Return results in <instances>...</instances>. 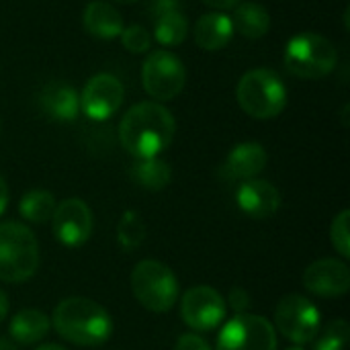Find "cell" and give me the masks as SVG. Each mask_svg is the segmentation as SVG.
Masks as SVG:
<instances>
[{"label":"cell","instance_id":"cell-31","mask_svg":"<svg viewBox=\"0 0 350 350\" xmlns=\"http://www.w3.org/2000/svg\"><path fill=\"white\" fill-rule=\"evenodd\" d=\"M207 6H211V8H217V10H228V8H234V6H238L242 0H203Z\"/></svg>","mask_w":350,"mask_h":350},{"label":"cell","instance_id":"cell-22","mask_svg":"<svg viewBox=\"0 0 350 350\" xmlns=\"http://www.w3.org/2000/svg\"><path fill=\"white\" fill-rule=\"evenodd\" d=\"M55 197L45 189L27 191L18 201V213L29 224H47L55 211Z\"/></svg>","mask_w":350,"mask_h":350},{"label":"cell","instance_id":"cell-4","mask_svg":"<svg viewBox=\"0 0 350 350\" xmlns=\"http://www.w3.org/2000/svg\"><path fill=\"white\" fill-rule=\"evenodd\" d=\"M242 111L254 119H273L287 105V86L275 70L256 68L246 72L236 88Z\"/></svg>","mask_w":350,"mask_h":350},{"label":"cell","instance_id":"cell-33","mask_svg":"<svg viewBox=\"0 0 350 350\" xmlns=\"http://www.w3.org/2000/svg\"><path fill=\"white\" fill-rule=\"evenodd\" d=\"M6 316H8V297L2 291V287H0V324L6 320Z\"/></svg>","mask_w":350,"mask_h":350},{"label":"cell","instance_id":"cell-16","mask_svg":"<svg viewBox=\"0 0 350 350\" xmlns=\"http://www.w3.org/2000/svg\"><path fill=\"white\" fill-rule=\"evenodd\" d=\"M39 105L47 119L70 123L80 113V94L66 82L53 80L43 86L39 92Z\"/></svg>","mask_w":350,"mask_h":350},{"label":"cell","instance_id":"cell-5","mask_svg":"<svg viewBox=\"0 0 350 350\" xmlns=\"http://www.w3.org/2000/svg\"><path fill=\"white\" fill-rule=\"evenodd\" d=\"M131 293L148 312L166 314L178 299V279L168 265L148 258L133 267Z\"/></svg>","mask_w":350,"mask_h":350},{"label":"cell","instance_id":"cell-25","mask_svg":"<svg viewBox=\"0 0 350 350\" xmlns=\"http://www.w3.org/2000/svg\"><path fill=\"white\" fill-rule=\"evenodd\" d=\"M350 326L347 320H332L320 336L314 338L312 350H345L349 342Z\"/></svg>","mask_w":350,"mask_h":350},{"label":"cell","instance_id":"cell-13","mask_svg":"<svg viewBox=\"0 0 350 350\" xmlns=\"http://www.w3.org/2000/svg\"><path fill=\"white\" fill-rule=\"evenodd\" d=\"M304 287L318 297H342L350 289L349 267L336 258H320L306 269Z\"/></svg>","mask_w":350,"mask_h":350},{"label":"cell","instance_id":"cell-32","mask_svg":"<svg viewBox=\"0 0 350 350\" xmlns=\"http://www.w3.org/2000/svg\"><path fill=\"white\" fill-rule=\"evenodd\" d=\"M6 207H8V187H6V180L0 176V215L4 213Z\"/></svg>","mask_w":350,"mask_h":350},{"label":"cell","instance_id":"cell-21","mask_svg":"<svg viewBox=\"0 0 350 350\" xmlns=\"http://www.w3.org/2000/svg\"><path fill=\"white\" fill-rule=\"evenodd\" d=\"M131 180L144 191H162L172 180V168L168 162L156 158H135L129 168Z\"/></svg>","mask_w":350,"mask_h":350},{"label":"cell","instance_id":"cell-3","mask_svg":"<svg viewBox=\"0 0 350 350\" xmlns=\"http://www.w3.org/2000/svg\"><path fill=\"white\" fill-rule=\"evenodd\" d=\"M39 269V242L35 234L16 221L0 224V281L23 283Z\"/></svg>","mask_w":350,"mask_h":350},{"label":"cell","instance_id":"cell-29","mask_svg":"<svg viewBox=\"0 0 350 350\" xmlns=\"http://www.w3.org/2000/svg\"><path fill=\"white\" fill-rule=\"evenodd\" d=\"M174 350H211L209 342L199 336V334H183L176 345H174Z\"/></svg>","mask_w":350,"mask_h":350},{"label":"cell","instance_id":"cell-34","mask_svg":"<svg viewBox=\"0 0 350 350\" xmlns=\"http://www.w3.org/2000/svg\"><path fill=\"white\" fill-rule=\"evenodd\" d=\"M0 350H18L10 338H0Z\"/></svg>","mask_w":350,"mask_h":350},{"label":"cell","instance_id":"cell-6","mask_svg":"<svg viewBox=\"0 0 350 350\" xmlns=\"http://www.w3.org/2000/svg\"><path fill=\"white\" fill-rule=\"evenodd\" d=\"M285 68L297 78H324L338 62L336 47L324 35L306 31L289 39L285 47Z\"/></svg>","mask_w":350,"mask_h":350},{"label":"cell","instance_id":"cell-23","mask_svg":"<svg viewBox=\"0 0 350 350\" xmlns=\"http://www.w3.org/2000/svg\"><path fill=\"white\" fill-rule=\"evenodd\" d=\"M154 21V37L160 45H178L185 41L187 33H189V21L183 14V10H170L164 12Z\"/></svg>","mask_w":350,"mask_h":350},{"label":"cell","instance_id":"cell-19","mask_svg":"<svg viewBox=\"0 0 350 350\" xmlns=\"http://www.w3.org/2000/svg\"><path fill=\"white\" fill-rule=\"evenodd\" d=\"M49 318L39 310H21L8 322L10 340L18 345H37L49 334Z\"/></svg>","mask_w":350,"mask_h":350},{"label":"cell","instance_id":"cell-14","mask_svg":"<svg viewBox=\"0 0 350 350\" xmlns=\"http://www.w3.org/2000/svg\"><path fill=\"white\" fill-rule=\"evenodd\" d=\"M238 207L252 219H269L281 207V193L279 189L260 178L244 180L236 193Z\"/></svg>","mask_w":350,"mask_h":350},{"label":"cell","instance_id":"cell-36","mask_svg":"<svg viewBox=\"0 0 350 350\" xmlns=\"http://www.w3.org/2000/svg\"><path fill=\"white\" fill-rule=\"evenodd\" d=\"M113 2H119V4H131V2H137V0H113Z\"/></svg>","mask_w":350,"mask_h":350},{"label":"cell","instance_id":"cell-28","mask_svg":"<svg viewBox=\"0 0 350 350\" xmlns=\"http://www.w3.org/2000/svg\"><path fill=\"white\" fill-rule=\"evenodd\" d=\"M250 301H252L250 293L246 289H242V287H236V289L230 291L226 306H230V310L236 312V314H246L248 308H250Z\"/></svg>","mask_w":350,"mask_h":350},{"label":"cell","instance_id":"cell-2","mask_svg":"<svg viewBox=\"0 0 350 350\" xmlns=\"http://www.w3.org/2000/svg\"><path fill=\"white\" fill-rule=\"evenodd\" d=\"M55 332L78 347H100L113 334L109 312L88 297H66L53 310Z\"/></svg>","mask_w":350,"mask_h":350},{"label":"cell","instance_id":"cell-7","mask_svg":"<svg viewBox=\"0 0 350 350\" xmlns=\"http://www.w3.org/2000/svg\"><path fill=\"white\" fill-rule=\"evenodd\" d=\"M275 326L293 345H308L320 334V310L304 295H285L275 310Z\"/></svg>","mask_w":350,"mask_h":350},{"label":"cell","instance_id":"cell-37","mask_svg":"<svg viewBox=\"0 0 350 350\" xmlns=\"http://www.w3.org/2000/svg\"><path fill=\"white\" fill-rule=\"evenodd\" d=\"M285 350H306L304 347H299V345H295V347H289V349H285Z\"/></svg>","mask_w":350,"mask_h":350},{"label":"cell","instance_id":"cell-17","mask_svg":"<svg viewBox=\"0 0 350 350\" xmlns=\"http://www.w3.org/2000/svg\"><path fill=\"white\" fill-rule=\"evenodd\" d=\"M82 25L86 33L98 39H115L125 29L119 10L105 0H92L86 4L82 14Z\"/></svg>","mask_w":350,"mask_h":350},{"label":"cell","instance_id":"cell-24","mask_svg":"<svg viewBox=\"0 0 350 350\" xmlns=\"http://www.w3.org/2000/svg\"><path fill=\"white\" fill-rule=\"evenodd\" d=\"M146 240V224L142 215L133 209H127L117 226V242L123 252H133L137 250Z\"/></svg>","mask_w":350,"mask_h":350},{"label":"cell","instance_id":"cell-9","mask_svg":"<svg viewBox=\"0 0 350 350\" xmlns=\"http://www.w3.org/2000/svg\"><path fill=\"white\" fill-rule=\"evenodd\" d=\"M142 82L150 96L156 100L176 98L187 84L185 64L170 51L158 49L148 55L142 68Z\"/></svg>","mask_w":350,"mask_h":350},{"label":"cell","instance_id":"cell-12","mask_svg":"<svg viewBox=\"0 0 350 350\" xmlns=\"http://www.w3.org/2000/svg\"><path fill=\"white\" fill-rule=\"evenodd\" d=\"M123 96L125 88L117 76L96 74L86 82L80 94V111L92 121H107L119 111Z\"/></svg>","mask_w":350,"mask_h":350},{"label":"cell","instance_id":"cell-20","mask_svg":"<svg viewBox=\"0 0 350 350\" xmlns=\"http://www.w3.org/2000/svg\"><path fill=\"white\" fill-rule=\"evenodd\" d=\"M234 16L232 25L234 31H238L240 35L248 37V39H260L269 33L271 29V14L269 10L258 4V2H240L238 6H234Z\"/></svg>","mask_w":350,"mask_h":350},{"label":"cell","instance_id":"cell-26","mask_svg":"<svg viewBox=\"0 0 350 350\" xmlns=\"http://www.w3.org/2000/svg\"><path fill=\"white\" fill-rule=\"evenodd\" d=\"M350 211L349 209H345V211H340L336 217H334V221H332V226H330V242H332V246L336 248V252L340 254V256H345V258H349L350 256Z\"/></svg>","mask_w":350,"mask_h":350},{"label":"cell","instance_id":"cell-10","mask_svg":"<svg viewBox=\"0 0 350 350\" xmlns=\"http://www.w3.org/2000/svg\"><path fill=\"white\" fill-rule=\"evenodd\" d=\"M228 306L221 293L209 285L191 287L180 299V318L195 332H211L226 318Z\"/></svg>","mask_w":350,"mask_h":350},{"label":"cell","instance_id":"cell-11","mask_svg":"<svg viewBox=\"0 0 350 350\" xmlns=\"http://www.w3.org/2000/svg\"><path fill=\"white\" fill-rule=\"evenodd\" d=\"M92 211L90 207L78 199V197H70L64 199L62 203L55 205V211L51 215V228H53V236L70 248L82 246L84 242H88L90 234H92Z\"/></svg>","mask_w":350,"mask_h":350},{"label":"cell","instance_id":"cell-35","mask_svg":"<svg viewBox=\"0 0 350 350\" xmlns=\"http://www.w3.org/2000/svg\"><path fill=\"white\" fill-rule=\"evenodd\" d=\"M35 350H66L64 347H59V345H43V347H39V349Z\"/></svg>","mask_w":350,"mask_h":350},{"label":"cell","instance_id":"cell-30","mask_svg":"<svg viewBox=\"0 0 350 350\" xmlns=\"http://www.w3.org/2000/svg\"><path fill=\"white\" fill-rule=\"evenodd\" d=\"M178 8H180V0H152L150 2V16L156 18L164 12L178 10Z\"/></svg>","mask_w":350,"mask_h":350},{"label":"cell","instance_id":"cell-15","mask_svg":"<svg viewBox=\"0 0 350 350\" xmlns=\"http://www.w3.org/2000/svg\"><path fill=\"white\" fill-rule=\"evenodd\" d=\"M267 162L269 154L260 144L242 142L232 148V152L219 168V174L226 180H252L267 168Z\"/></svg>","mask_w":350,"mask_h":350},{"label":"cell","instance_id":"cell-8","mask_svg":"<svg viewBox=\"0 0 350 350\" xmlns=\"http://www.w3.org/2000/svg\"><path fill=\"white\" fill-rule=\"evenodd\" d=\"M217 350H277V330L262 316L236 314L221 328Z\"/></svg>","mask_w":350,"mask_h":350},{"label":"cell","instance_id":"cell-38","mask_svg":"<svg viewBox=\"0 0 350 350\" xmlns=\"http://www.w3.org/2000/svg\"><path fill=\"white\" fill-rule=\"evenodd\" d=\"M0 125H2V121H0Z\"/></svg>","mask_w":350,"mask_h":350},{"label":"cell","instance_id":"cell-27","mask_svg":"<svg viewBox=\"0 0 350 350\" xmlns=\"http://www.w3.org/2000/svg\"><path fill=\"white\" fill-rule=\"evenodd\" d=\"M119 37H121L123 47L131 53H144L150 49V43H152V35L142 25H131V27L123 29Z\"/></svg>","mask_w":350,"mask_h":350},{"label":"cell","instance_id":"cell-1","mask_svg":"<svg viewBox=\"0 0 350 350\" xmlns=\"http://www.w3.org/2000/svg\"><path fill=\"white\" fill-rule=\"evenodd\" d=\"M174 131L172 113L158 103L133 105L119 123L121 146L133 158H156L172 144Z\"/></svg>","mask_w":350,"mask_h":350},{"label":"cell","instance_id":"cell-18","mask_svg":"<svg viewBox=\"0 0 350 350\" xmlns=\"http://www.w3.org/2000/svg\"><path fill=\"white\" fill-rule=\"evenodd\" d=\"M232 37H234L232 18L219 10L205 12L195 25V41L205 51L224 49L232 41Z\"/></svg>","mask_w":350,"mask_h":350}]
</instances>
